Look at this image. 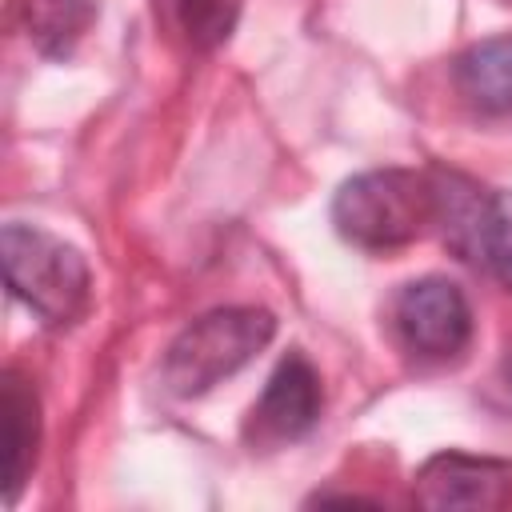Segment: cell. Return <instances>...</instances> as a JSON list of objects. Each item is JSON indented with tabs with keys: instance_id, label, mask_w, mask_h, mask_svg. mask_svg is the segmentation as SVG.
Listing matches in <instances>:
<instances>
[{
	"instance_id": "cell-1",
	"label": "cell",
	"mask_w": 512,
	"mask_h": 512,
	"mask_svg": "<svg viewBox=\"0 0 512 512\" xmlns=\"http://www.w3.org/2000/svg\"><path fill=\"white\" fill-rule=\"evenodd\" d=\"M440 212L436 172L372 168L340 184L332 200V224L340 240L364 252H396L420 240Z\"/></svg>"
},
{
	"instance_id": "cell-2",
	"label": "cell",
	"mask_w": 512,
	"mask_h": 512,
	"mask_svg": "<svg viewBox=\"0 0 512 512\" xmlns=\"http://www.w3.org/2000/svg\"><path fill=\"white\" fill-rule=\"evenodd\" d=\"M272 336H276V316L268 308L256 304L212 308L168 344L160 380L180 400L204 396L220 380L240 372L256 352H264Z\"/></svg>"
},
{
	"instance_id": "cell-3",
	"label": "cell",
	"mask_w": 512,
	"mask_h": 512,
	"mask_svg": "<svg viewBox=\"0 0 512 512\" xmlns=\"http://www.w3.org/2000/svg\"><path fill=\"white\" fill-rule=\"evenodd\" d=\"M0 260H4L8 292L24 300L44 324L64 328L84 316L92 272L80 248L32 224H4Z\"/></svg>"
},
{
	"instance_id": "cell-4",
	"label": "cell",
	"mask_w": 512,
	"mask_h": 512,
	"mask_svg": "<svg viewBox=\"0 0 512 512\" xmlns=\"http://www.w3.org/2000/svg\"><path fill=\"white\" fill-rule=\"evenodd\" d=\"M392 324L412 356L452 360L472 340V304L448 276H420L396 292Z\"/></svg>"
},
{
	"instance_id": "cell-5",
	"label": "cell",
	"mask_w": 512,
	"mask_h": 512,
	"mask_svg": "<svg viewBox=\"0 0 512 512\" xmlns=\"http://www.w3.org/2000/svg\"><path fill=\"white\" fill-rule=\"evenodd\" d=\"M412 500L432 512H496L512 504V460L436 452L416 468Z\"/></svg>"
},
{
	"instance_id": "cell-6",
	"label": "cell",
	"mask_w": 512,
	"mask_h": 512,
	"mask_svg": "<svg viewBox=\"0 0 512 512\" xmlns=\"http://www.w3.org/2000/svg\"><path fill=\"white\" fill-rule=\"evenodd\" d=\"M320 408H324L320 372L312 368V360L304 352H288L272 368L260 400L252 404L244 436L252 444H260V448L292 444V440L312 432V424L320 420Z\"/></svg>"
},
{
	"instance_id": "cell-7",
	"label": "cell",
	"mask_w": 512,
	"mask_h": 512,
	"mask_svg": "<svg viewBox=\"0 0 512 512\" xmlns=\"http://www.w3.org/2000/svg\"><path fill=\"white\" fill-rule=\"evenodd\" d=\"M456 92L480 116H512V32L464 48L452 64Z\"/></svg>"
},
{
	"instance_id": "cell-8",
	"label": "cell",
	"mask_w": 512,
	"mask_h": 512,
	"mask_svg": "<svg viewBox=\"0 0 512 512\" xmlns=\"http://www.w3.org/2000/svg\"><path fill=\"white\" fill-rule=\"evenodd\" d=\"M40 448V400L36 388L20 376H4V476H8V504L20 496Z\"/></svg>"
},
{
	"instance_id": "cell-9",
	"label": "cell",
	"mask_w": 512,
	"mask_h": 512,
	"mask_svg": "<svg viewBox=\"0 0 512 512\" xmlns=\"http://www.w3.org/2000/svg\"><path fill=\"white\" fill-rule=\"evenodd\" d=\"M100 16V0H20V20L36 52L68 60Z\"/></svg>"
},
{
	"instance_id": "cell-10",
	"label": "cell",
	"mask_w": 512,
	"mask_h": 512,
	"mask_svg": "<svg viewBox=\"0 0 512 512\" xmlns=\"http://www.w3.org/2000/svg\"><path fill=\"white\" fill-rule=\"evenodd\" d=\"M472 260L484 264L496 280H504V284L512 288V188L488 192Z\"/></svg>"
},
{
	"instance_id": "cell-11",
	"label": "cell",
	"mask_w": 512,
	"mask_h": 512,
	"mask_svg": "<svg viewBox=\"0 0 512 512\" xmlns=\"http://www.w3.org/2000/svg\"><path fill=\"white\" fill-rule=\"evenodd\" d=\"M176 4V16H180V28L188 36V44L196 48H220L236 20H240V8L244 0H172Z\"/></svg>"
}]
</instances>
